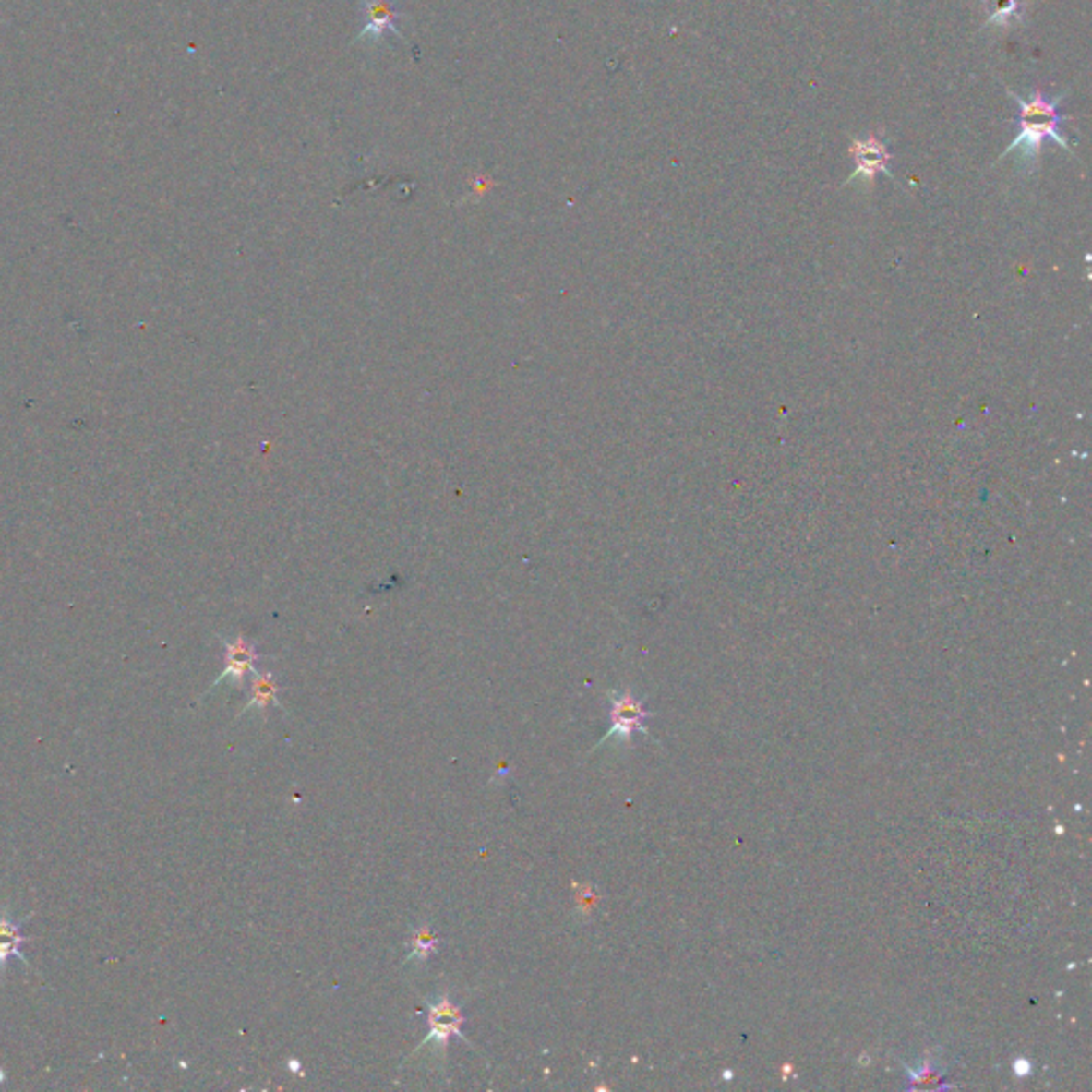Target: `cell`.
I'll return each mask as SVG.
<instances>
[{
    "label": "cell",
    "mask_w": 1092,
    "mask_h": 1092,
    "mask_svg": "<svg viewBox=\"0 0 1092 1092\" xmlns=\"http://www.w3.org/2000/svg\"><path fill=\"white\" fill-rule=\"evenodd\" d=\"M3 1080H5V1071L0 1069V1082H3Z\"/></svg>",
    "instance_id": "obj_14"
},
{
    "label": "cell",
    "mask_w": 1092,
    "mask_h": 1092,
    "mask_svg": "<svg viewBox=\"0 0 1092 1092\" xmlns=\"http://www.w3.org/2000/svg\"><path fill=\"white\" fill-rule=\"evenodd\" d=\"M29 918L30 916H26L24 919H16L11 916L9 909H0V973L6 971V965H9L11 960H19V963L29 966V960H26L22 952L24 943H29V937H26L22 930Z\"/></svg>",
    "instance_id": "obj_5"
},
{
    "label": "cell",
    "mask_w": 1092,
    "mask_h": 1092,
    "mask_svg": "<svg viewBox=\"0 0 1092 1092\" xmlns=\"http://www.w3.org/2000/svg\"><path fill=\"white\" fill-rule=\"evenodd\" d=\"M906 1074H909L913 1082L911 1088H947V1084L943 1082V1074H941L937 1064H932L930 1059H926L924 1067H919L918 1071L906 1069Z\"/></svg>",
    "instance_id": "obj_10"
},
{
    "label": "cell",
    "mask_w": 1092,
    "mask_h": 1092,
    "mask_svg": "<svg viewBox=\"0 0 1092 1092\" xmlns=\"http://www.w3.org/2000/svg\"><path fill=\"white\" fill-rule=\"evenodd\" d=\"M576 903H579V911H582L587 916L589 911L595 906V896H594V890L592 888H582L579 892V898H576Z\"/></svg>",
    "instance_id": "obj_12"
},
{
    "label": "cell",
    "mask_w": 1092,
    "mask_h": 1092,
    "mask_svg": "<svg viewBox=\"0 0 1092 1092\" xmlns=\"http://www.w3.org/2000/svg\"><path fill=\"white\" fill-rule=\"evenodd\" d=\"M885 148L875 139L856 143V161L860 174H875L873 169H885Z\"/></svg>",
    "instance_id": "obj_8"
},
{
    "label": "cell",
    "mask_w": 1092,
    "mask_h": 1092,
    "mask_svg": "<svg viewBox=\"0 0 1092 1092\" xmlns=\"http://www.w3.org/2000/svg\"><path fill=\"white\" fill-rule=\"evenodd\" d=\"M280 687L276 683V678L270 672H257L252 678V685H250V696H248V702L239 713V717H244L248 711H265L270 704H280Z\"/></svg>",
    "instance_id": "obj_7"
},
{
    "label": "cell",
    "mask_w": 1092,
    "mask_h": 1092,
    "mask_svg": "<svg viewBox=\"0 0 1092 1092\" xmlns=\"http://www.w3.org/2000/svg\"><path fill=\"white\" fill-rule=\"evenodd\" d=\"M436 950H438L436 932L431 930L429 926H421V929L414 932V937H412V952H410V956L406 958V963H412V960H427Z\"/></svg>",
    "instance_id": "obj_11"
},
{
    "label": "cell",
    "mask_w": 1092,
    "mask_h": 1092,
    "mask_svg": "<svg viewBox=\"0 0 1092 1092\" xmlns=\"http://www.w3.org/2000/svg\"><path fill=\"white\" fill-rule=\"evenodd\" d=\"M988 26H1009L1022 11V0H986Z\"/></svg>",
    "instance_id": "obj_9"
},
{
    "label": "cell",
    "mask_w": 1092,
    "mask_h": 1092,
    "mask_svg": "<svg viewBox=\"0 0 1092 1092\" xmlns=\"http://www.w3.org/2000/svg\"><path fill=\"white\" fill-rule=\"evenodd\" d=\"M1014 99L1018 101L1020 105V118H1018V128L1020 133L1015 137L1012 146L1005 150V154L1014 152V150H1020V161L1025 164L1035 162L1037 154H1039V150L1043 146V141L1046 139H1052L1062 146L1064 150H1069L1071 152V146L1067 141V137L1062 135L1061 130V122L1064 120L1061 112H1059V105L1062 101V96L1059 99H1048L1046 94L1041 90H1035L1030 99H1020V96L1014 94Z\"/></svg>",
    "instance_id": "obj_1"
},
{
    "label": "cell",
    "mask_w": 1092,
    "mask_h": 1092,
    "mask_svg": "<svg viewBox=\"0 0 1092 1092\" xmlns=\"http://www.w3.org/2000/svg\"><path fill=\"white\" fill-rule=\"evenodd\" d=\"M1015 1074H1018L1020 1077H1022V1075H1026V1074H1028V1062H1026V1061H1022V1059H1018V1062H1015Z\"/></svg>",
    "instance_id": "obj_13"
},
{
    "label": "cell",
    "mask_w": 1092,
    "mask_h": 1092,
    "mask_svg": "<svg viewBox=\"0 0 1092 1092\" xmlns=\"http://www.w3.org/2000/svg\"><path fill=\"white\" fill-rule=\"evenodd\" d=\"M427 1014H429V1035L425 1037L423 1043H418L416 1052L418 1050H425V1048H434L439 1050V1052L446 1054V1048H449V1039L450 1037H459V1039L470 1043L468 1037L462 1033V1026H463V1014L462 1009L457 1005H452V1001L449 999V994H439L438 999H427Z\"/></svg>",
    "instance_id": "obj_2"
},
{
    "label": "cell",
    "mask_w": 1092,
    "mask_h": 1092,
    "mask_svg": "<svg viewBox=\"0 0 1092 1092\" xmlns=\"http://www.w3.org/2000/svg\"><path fill=\"white\" fill-rule=\"evenodd\" d=\"M608 696H610V717H613V727H610L606 737L600 740V745L606 743V740H621V743H628V740L631 738V734H634L636 730L647 734L642 721L649 717V713L644 711L641 700H636L630 691H610Z\"/></svg>",
    "instance_id": "obj_3"
},
{
    "label": "cell",
    "mask_w": 1092,
    "mask_h": 1092,
    "mask_svg": "<svg viewBox=\"0 0 1092 1092\" xmlns=\"http://www.w3.org/2000/svg\"><path fill=\"white\" fill-rule=\"evenodd\" d=\"M257 659V647L246 641L244 636L233 638V641H224V670L220 672V677L211 683L210 691L216 690V687L222 685L224 681H231L237 687L242 685L246 681V677H248V672H254Z\"/></svg>",
    "instance_id": "obj_4"
},
{
    "label": "cell",
    "mask_w": 1092,
    "mask_h": 1092,
    "mask_svg": "<svg viewBox=\"0 0 1092 1092\" xmlns=\"http://www.w3.org/2000/svg\"><path fill=\"white\" fill-rule=\"evenodd\" d=\"M366 16H367V24H366V29L361 30L359 41L372 43V41H378L384 32H389V30L395 32L397 37H402V30L397 29V13L390 9V5L387 3V0H367Z\"/></svg>",
    "instance_id": "obj_6"
}]
</instances>
